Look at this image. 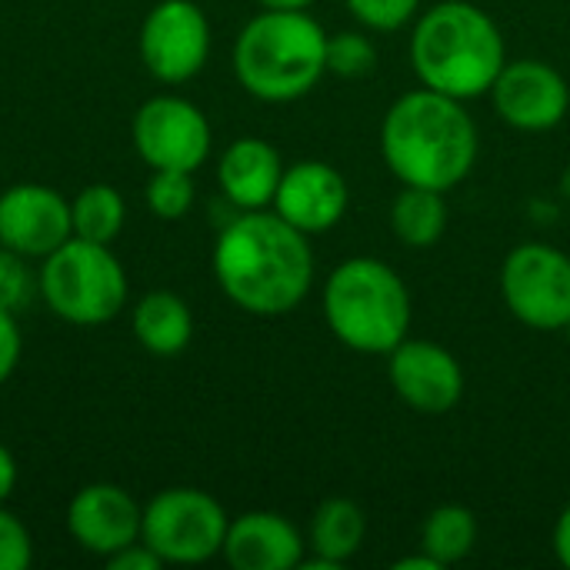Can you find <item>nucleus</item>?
Wrapping results in <instances>:
<instances>
[{"label":"nucleus","instance_id":"f257e3e1","mask_svg":"<svg viewBox=\"0 0 570 570\" xmlns=\"http://www.w3.org/2000/svg\"><path fill=\"white\" fill-rule=\"evenodd\" d=\"M214 277L227 301L254 317L291 314L314 284L307 234L277 210H240L217 234Z\"/></svg>","mask_w":570,"mask_h":570},{"label":"nucleus","instance_id":"f03ea898","mask_svg":"<svg viewBox=\"0 0 570 570\" xmlns=\"http://www.w3.org/2000/svg\"><path fill=\"white\" fill-rule=\"evenodd\" d=\"M381 154L401 184L448 194L474 170L478 127L464 100L431 87L411 90L381 124Z\"/></svg>","mask_w":570,"mask_h":570},{"label":"nucleus","instance_id":"7ed1b4c3","mask_svg":"<svg viewBox=\"0 0 570 570\" xmlns=\"http://www.w3.org/2000/svg\"><path fill=\"white\" fill-rule=\"evenodd\" d=\"M411 63L424 87L458 100L488 94L508 63L498 23L468 0H444L421 13L411 33Z\"/></svg>","mask_w":570,"mask_h":570},{"label":"nucleus","instance_id":"20e7f679","mask_svg":"<svg viewBox=\"0 0 570 570\" xmlns=\"http://www.w3.org/2000/svg\"><path fill=\"white\" fill-rule=\"evenodd\" d=\"M234 73L264 104L301 100L327 73V33L304 10H264L237 33Z\"/></svg>","mask_w":570,"mask_h":570},{"label":"nucleus","instance_id":"39448f33","mask_svg":"<svg viewBox=\"0 0 570 570\" xmlns=\"http://www.w3.org/2000/svg\"><path fill=\"white\" fill-rule=\"evenodd\" d=\"M324 317L351 351L391 354L411 331V294L384 261L351 257L327 277Z\"/></svg>","mask_w":570,"mask_h":570},{"label":"nucleus","instance_id":"423d86ee","mask_svg":"<svg viewBox=\"0 0 570 570\" xmlns=\"http://www.w3.org/2000/svg\"><path fill=\"white\" fill-rule=\"evenodd\" d=\"M37 294L67 324L97 327L127 307V271L110 244L70 237L40 261Z\"/></svg>","mask_w":570,"mask_h":570},{"label":"nucleus","instance_id":"0eeeda50","mask_svg":"<svg viewBox=\"0 0 570 570\" xmlns=\"http://www.w3.org/2000/svg\"><path fill=\"white\" fill-rule=\"evenodd\" d=\"M227 511L197 488H167L144 504L140 541L164 564H204L224 551Z\"/></svg>","mask_w":570,"mask_h":570},{"label":"nucleus","instance_id":"6e6552de","mask_svg":"<svg viewBox=\"0 0 570 570\" xmlns=\"http://www.w3.org/2000/svg\"><path fill=\"white\" fill-rule=\"evenodd\" d=\"M501 294L521 324L534 331H564L570 321V257L541 240L518 244L504 257Z\"/></svg>","mask_w":570,"mask_h":570},{"label":"nucleus","instance_id":"1a4fd4ad","mask_svg":"<svg viewBox=\"0 0 570 570\" xmlns=\"http://www.w3.org/2000/svg\"><path fill=\"white\" fill-rule=\"evenodd\" d=\"M130 137L150 170L194 174L210 154V124L204 110L174 94L144 100L134 114Z\"/></svg>","mask_w":570,"mask_h":570},{"label":"nucleus","instance_id":"9d476101","mask_svg":"<svg viewBox=\"0 0 570 570\" xmlns=\"http://www.w3.org/2000/svg\"><path fill=\"white\" fill-rule=\"evenodd\" d=\"M210 57V20L194 0H160L140 23V60L160 83L194 80Z\"/></svg>","mask_w":570,"mask_h":570},{"label":"nucleus","instance_id":"9b49d317","mask_svg":"<svg viewBox=\"0 0 570 570\" xmlns=\"http://www.w3.org/2000/svg\"><path fill=\"white\" fill-rule=\"evenodd\" d=\"M73 237L70 200L47 184H13L0 194V244L27 261H43Z\"/></svg>","mask_w":570,"mask_h":570},{"label":"nucleus","instance_id":"f8f14e48","mask_svg":"<svg viewBox=\"0 0 570 570\" xmlns=\"http://www.w3.org/2000/svg\"><path fill=\"white\" fill-rule=\"evenodd\" d=\"M491 94L501 120L518 130H531V134L551 130L568 117V80L561 77V70H554L544 60H531V57L508 60Z\"/></svg>","mask_w":570,"mask_h":570},{"label":"nucleus","instance_id":"ddd939ff","mask_svg":"<svg viewBox=\"0 0 570 570\" xmlns=\"http://www.w3.org/2000/svg\"><path fill=\"white\" fill-rule=\"evenodd\" d=\"M391 384L417 414H448L464 397V371L458 357L434 341H401L391 351Z\"/></svg>","mask_w":570,"mask_h":570},{"label":"nucleus","instance_id":"4468645a","mask_svg":"<svg viewBox=\"0 0 570 570\" xmlns=\"http://www.w3.org/2000/svg\"><path fill=\"white\" fill-rule=\"evenodd\" d=\"M67 534L97 558H110L140 541L144 508L120 484H87L67 504Z\"/></svg>","mask_w":570,"mask_h":570},{"label":"nucleus","instance_id":"2eb2a0df","mask_svg":"<svg viewBox=\"0 0 570 570\" xmlns=\"http://www.w3.org/2000/svg\"><path fill=\"white\" fill-rule=\"evenodd\" d=\"M271 207L307 237L324 234L347 214V180L334 164L297 160L294 167H284Z\"/></svg>","mask_w":570,"mask_h":570},{"label":"nucleus","instance_id":"dca6fc26","mask_svg":"<svg viewBox=\"0 0 570 570\" xmlns=\"http://www.w3.org/2000/svg\"><path fill=\"white\" fill-rule=\"evenodd\" d=\"M220 554L234 570H294L304 561V538L277 511H247L227 524Z\"/></svg>","mask_w":570,"mask_h":570},{"label":"nucleus","instance_id":"f3484780","mask_svg":"<svg viewBox=\"0 0 570 570\" xmlns=\"http://www.w3.org/2000/svg\"><path fill=\"white\" fill-rule=\"evenodd\" d=\"M281 177L284 160L264 137H240L217 160V184L237 210H267Z\"/></svg>","mask_w":570,"mask_h":570},{"label":"nucleus","instance_id":"a211bd4d","mask_svg":"<svg viewBox=\"0 0 570 570\" xmlns=\"http://www.w3.org/2000/svg\"><path fill=\"white\" fill-rule=\"evenodd\" d=\"M134 337L154 357H177L194 337V314L187 301L174 291H150L134 304L130 314Z\"/></svg>","mask_w":570,"mask_h":570},{"label":"nucleus","instance_id":"6ab92c4d","mask_svg":"<svg viewBox=\"0 0 570 570\" xmlns=\"http://www.w3.org/2000/svg\"><path fill=\"white\" fill-rule=\"evenodd\" d=\"M367 518L347 498H327L311 518V551L341 570L364 544Z\"/></svg>","mask_w":570,"mask_h":570},{"label":"nucleus","instance_id":"aec40b11","mask_svg":"<svg viewBox=\"0 0 570 570\" xmlns=\"http://www.w3.org/2000/svg\"><path fill=\"white\" fill-rule=\"evenodd\" d=\"M391 230L407 247H434L448 230V204L441 190L431 187H411L394 197L391 204Z\"/></svg>","mask_w":570,"mask_h":570},{"label":"nucleus","instance_id":"412c9836","mask_svg":"<svg viewBox=\"0 0 570 570\" xmlns=\"http://www.w3.org/2000/svg\"><path fill=\"white\" fill-rule=\"evenodd\" d=\"M127 220V204L124 194L110 184H90L70 200V227L73 237L94 240V244H110Z\"/></svg>","mask_w":570,"mask_h":570},{"label":"nucleus","instance_id":"4be33fe9","mask_svg":"<svg viewBox=\"0 0 570 570\" xmlns=\"http://www.w3.org/2000/svg\"><path fill=\"white\" fill-rule=\"evenodd\" d=\"M478 544V521L464 504L434 508L421 528V551L438 558L444 568L464 561Z\"/></svg>","mask_w":570,"mask_h":570},{"label":"nucleus","instance_id":"5701e85b","mask_svg":"<svg viewBox=\"0 0 570 570\" xmlns=\"http://www.w3.org/2000/svg\"><path fill=\"white\" fill-rule=\"evenodd\" d=\"M194 194V174L187 170H154L144 187L147 210L160 220H180L184 214H190Z\"/></svg>","mask_w":570,"mask_h":570},{"label":"nucleus","instance_id":"b1692460","mask_svg":"<svg viewBox=\"0 0 570 570\" xmlns=\"http://www.w3.org/2000/svg\"><path fill=\"white\" fill-rule=\"evenodd\" d=\"M377 67V47L371 43V37L357 33V30H341L334 37H327V70L344 77V80H361L367 73H374Z\"/></svg>","mask_w":570,"mask_h":570},{"label":"nucleus","instance_id":"393cba45","mask_svg":"<svg viewBox=\"0 0 570 570\" xmlns=\"http://www.w3.org/2000/svg\"><path fill=\"white\" fill-rule=\"evenodd\" d=\"M37 294V274H30L27 257L0 244V311L17 314Z\"/></svg>","mask_w":570,"mask_h":570},{"label":"nucleus","instance_id":"a878e982","mask_svg":"<svg viewBox=\"0 0 570 570\" xmlns=\"http://www.w3.org/2000/svg\"><path fill=\"white\" fill-rule=\"evenodd\" d=\"M417 7H421V0H347V10L357 23H364L371 30H384V33L411 23Z\"/></svg>","mask_w":570,"mask_h":570},{"label":"nucleus","instance_id":"bb28decb","mask_svg":"<svg viewBox=\"0 0 570 570\" xmlns=\"http://www.w3.org/2000/svg\"><path fill=\"white\" fill-rule=\"evenodd\" d=\"M33 564V538L27 524L0 504V570H27Z\"/></svg>","mask_w":570,"mask_h":570},{"label":"nucleus","instance_id":"cd10ccee","mask_svg":"<svg viewBox=\"0 0 570 570\" xmlns=\"http://www.w3.org/2000/svg\"><path fill=\"white\" fill-rule=\"evenodd\" d=\"M23 354V334L17 327V314L0 311V384L10 381V374L17 371Z\"/></svg>","mask_w":570,"mask_h":570},{"label":"nucleus","instance_id":"c85d7f7f","mask_svg":"<svg viewBox=\"0 0 570 570\" xmlns=\"http://www.w3.org/2000/svg\"><path fill=\"white\" fill-rule=\"evenodd\" d=\"M110 570H160L164 568V561L144 544V541H137V544H130V548H124V551H117V554H110L107 561H104Z\"/></svg>","mask_w":570,"mask_h":570},{"label":"nucleus","instance_id":"c756f323","mask_svg":"<svg viewBox=\"0 0 570 570\" xmlns=\"http://www.w3.org/2000/svg\"><path fill=\"white\" fill-rule=\"evenodd\" d=\"M554 554L570 570V504L561 511V518L554 524Z\"/></svg>","mask_w":570,"mask_h":570},{"label":"nucleus","instance_id":"7c9ffc66","mask_svg":"<svg viewBox=\"0 0 570 570\" xmlns=\"http://www.w3.org/2000/svg\"><path fill=\"white\" fill-rule=\"evenodd\" d=\"M13 488H17V461H13V454L0 444V504L13 494Z\"/></svg>","mask_w":570,"mask_h":570},{"label":"nucleus","instance_id":"2f4dec72","mask_svg":"<svg viewBox=\"0 0 570 570\" xmlns=\"http://www.w3.org/2000/svg\"><path fill=\"white\" fill-rule=\"evenodd\" d=\"M394 570H444V564L438 561V558H431L428 551H421V554H414V558H401Z\"/></svg>","mask_w":570,"mask_h":570},{"label":"nucleus","instance_id":"473e14b6","mask_svg":"<svg viewBox=\"0 0 570 570\" xmlns=\"http://www.w3.org/2000/svg\"><path fill=\"white\" fill-rule=\"evenodd\" d=\"M264 10H307L314 0H257Z\"/></svg>","mask_w":570,"mask_h":570},{"label":"nucleus","instance_id":"72a5a7b5","mask_svg":"<svg viewBox=\"0 0 570 570\" xmlns=\"http://www.w3.org/2000/svg\"><path fill=\"white\" fill-rule=\"evenodd\" d=\"M564 331H568V337H570V321H568V327H564Z\"/></svg>","mask_w":570,"mask_h":570}]
</instances>
